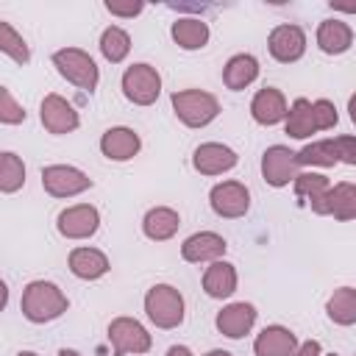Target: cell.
<instances>
[{"instance_id": "6da1fadb", "label": "cell", "mask_w": 356, "mask_h": 356, "mask_svg": "<svg viewBox=\"0 0 356 356\" xmlns=\"http://www.w3.org/2000/svg\"><path fill=\"white\" fill-rule=\"evenodd\" d=\"M19 309H22V317H25L28 323L42 325V323H53V320H58V317L70 309V300H67V295L61 292L58 284H53V281H42V278H39V281L25 284Z\"/></svg>"}, {"instance_id": "7a4b0ae2", "label": "cell", "mask_w": 356, "mask_h": 356, "mask_svg": "<svg viewBox=\"0 0 356 356\" xmlns=\"http://www.w3.org/2000/svg\"><path fill=\"white\" fill-rule=\"evenodd\" d=\"M145 314L156 328H164V331L178 328L186 314L184 295L172 284H153L145 292Z\"/></svg>"}, {"instance_id": "3957f363", "label": "cell", "mask_w": 356, "mask_h": 356, "mask_svg": "<svg viewBox=\"0 0 356 356\" xmlns=\"http://www.w3.org/2000/svg\"><path fill=\"white\" fill-rule=\"evenodd\" d=\"M170 103H172L175 117L186 128H203V125L214 122L217 114H220V100L211 92H203V89H181V92H172Z\"/></svg>"}, {"instance_id": "277c9868", "label": "cell", "mask_w": 356, "mask_h": 356, "mask_svg": "<svg viewBox=\"0 0 356 356\" xmlns=\"http://www.w3.org/2000/svg\"><path fill=\"white\" fill-rule=\"evenodd\" d=\"M53 67L58 70L61 78H67L72 86L83 89V92H95L97 81H100V70L95 64V58L81 50V47H61L53 53Z\"/></svg>"}, {"instance_id": "5b68a950", "label": "cell", "mask_w": 356, "mask_h": 356, "mask_svg": "<svg viewBox=\"0 0 356 356\" xmlns=\"http://www.w3.org/2000/svg\"><path fill=\"white\" fill-rule=\"evenodd\" d=\"M122 95L134 103V106H153L161 95V75L153 64H131L125 72H122Z\"/></svg>"}, {"instance_id": "8992f818", "label": "cell", "mask_w": 356, "mask_h": 356, "mask_svg": "<svg viewBox=\"0 0 356 356\" xmlns=\"http://www.w3.org/2000/svg\"><path fill=\"white\" fill-rule=\"evenodd\" d=\"M108 342L114 348V356H128V353H147L153 348L150 331L136 320V317H114L108 323Z\"/></svg>"}, {"instance_id": "52a82bcc", "label": "cell", "mask_w": 356, "mask_h": 356, "mask_svg": "<svg viewBox=\"0 0 356 356\" xmlns=\"http://www.w3.org/2000/svg\"><path fill=\"white\" fill-rule=\"evenodd\" d=\"M300 175V164H298V153L289 150L286 145H270L264 153H261V178L281 189V186H289L295 178Z\"/></svg>"}, {"instance_id": "ba28073f", "label": "cell", "mask_w": 356, "mask_h": 356, "mask_svg": "<svg viewBox=\"0 0 356 356\" xmlns=\"http://www.w3.org/2000/svg\"><path fill=\"white\" fill-rule=\"evenodd\" d=\"M92 186V178L72 164H50L42 170V189L53 197H75Z\"/></svg>"}, {"instance_id": "9c48e42d", "label": "cell", "mask_w": 356, "mask_h": 356, "mask_svg": "<svg viewBox=\"0 0 356 356\" xmlns=\"http://www.w3.org/2000/svg\"><path fill=\"white\" fill-rule=\"evenodd\" d=\"M209 206L217 217H225V220L245 217L250 209V189L242 181H220L209 192Z\"/></svg>"}, {"instance_id": "30bf717a", "label": "cell", "mask_w": 356, "mask_h": 356, "mask_svg": "<svg viewBox=\"0 0 356 356\" xmlns=\"http://www.w3.org/2000/svg\"><path fill=\"white\" fill-rule=\"evenodd\" d=\"M39 120H42L44 131L47 134H56V136L72 134L81 125V117H78L75 106L67 97L56 95V92H50V95L42 97V103H39Z\"/></svg>"}, {"instance_id": "8fae6325", "label": "cell", "mask_w": 356, "mask_h": 356, "mask_svg": "<svg viewBox=\"0 0 356 356\" xmlns=\"http://www.w3.org/2000/svg\"><path fill=\"white\" fill-rule=\"evenodd\" d=\"M56 228L64 239H89L100 228V211L92 203H75L58 211Z\"/></svg>"}, {"instance_id": "7c38bea8", "label": "cell", "mask_w": 356, "mask_h": 356, "mask_svg": "<svg viewBox=\"0 0 356 356\" xmlns=\"http://www.w3.org/2000/svg\"><path fill=\"white\" fill-rule=\"evenodd\" d=\"M314 214H331L334 220H356V184L342 181L309 200Z\"/></svg>"}, {"instance_id": "4fadbf2b", "label": "cell", "mask_w": 356, "mask_h": 356, "mask_svg": "<svg viewBox=\"0 0 356 356\" xmlns=\"http://www.w3.org/2000/svg\"><path fill=\"white\" fill-rule=\"evenodd\" d=\"M267 50L275 61L281 64H292L298 58H303L306 53V31L295 22H284V25H275L267 36Z\"/></svg>"}, {"instance_id": "5bb4252c", "label": "cell", "mask_w": 356, "mask_h": 356, "mask_svg": "<svg viewBox=\"0 0 356 356\" xmlns=\"http://www.w3.org/2000/svg\"><path fill=\"white\" fill-rule=\"evenodd\" d=\"M236 161H239V156L222 142H203L192 153V167L200 175H222V172L234 170Z\"/></svg>"}, {"instance_id": "9a60e30c", "label": "cell", "mask_w": 356, "mask_h": 356, "mask_svg": "<svg viewBox=\"0 0 356 356\" xmlns=\"http://www.w3.org/2000/svg\"><path fill=\"white\" fill-rule=\"evenodd\" d=\"M256 306L253 303H245V300H236V303H228L217 312L214 317V325L222 337L228 339H242L245 334H250L253 323H256Z\"/></svg>"}, {"instance_id": "2e32d148", "label": "cell", "mask_w": 356, "mask_h": 356, "mask_svg": "<svg viewBox=\"0 0 356 356\" xmlns=\"http://www.w3.org/2000/svg\"><path fill=\"white\" fill-rule=\"evenodd\" d=\"M228 250V242L214 234V231H197L184 239L181 245V259L189 264H203V261H217Z\"/></svg>"}, {"instance_id": "e0dca14e", "label": "cell", "mask_w": 356, "mask_h": 356, "mask_svg": "<svg viewBox=\"0 0 356 356\" xmlns=\"http://www.w3.org/2000/svg\"><path fill=\"white\" fill-rule=\"evenodd\" d=\"M142 150V139L128 125H114L100 136V153L108 161H131Z\"/></svg>"}, {"instance_id": "ac0fdd59", "label": "cell", "mask_w": 356, "mask_h": 356, "mask_svg": "<svg viewBox=\"0 0 356 356\" xmlns=\"http://www.w3.org/2000/svg\"><path fill=\"white\" fill-rule=\"evenodd\" d=\"M67 264H70V273L81 281H97L103 278L111 264H108V256L97 248H89V245H81V248H72L70 256H67Z\"/></svg>"}, {"instance_id": "d6986e66", "label": "cell", "mask_w": 356, "mask_h": 356, "mask_svg": "<svg viewBox=\"0 0 356 356\" xmlns=\"http://www.w3.org/2000/svg\"><path fill=\"white\" fill-rule=\"evenodd\" d=\"M298 337L286 325H264L256 339H253V353L256 356H295L298 350Z\"/></svg>"}, {"instance_id": "ffe728a7", "label": "cell", "mask_w": 356, "mask_h": 356, "mask_svg": "<svg viewBox=\"0 0 356 356\" xmlns=\"http://www.w3.org/2000/svg\"><path fill=\"white\" fill-rule=\"evenodd\" d=\"M286 97L281 89L275 86H264L253 95L250 100V117L259 122V125H278L286 120Z\"/></svg>"}, {"instance_id": "44dd1931", "label": "cell", "mask_w": 356, "mask_h": 356, "mask_svg": "<svg viewBox=\"0 0 356 356\" xmlns=\"http://www.w3.org/2000/svg\"><path fill=\"white\" fill-rule=\"evenodd\" d=\"M181 228V214L170 206H153L147 209V214L142 217V234L153 242H167L178 234Z\"/></svg>"}, {"instance_id": "7402d4cb", "label": "cell", "mask_w": 356, "mask_h": 356, "mask_svg": "<svg viewBox=\"0 0 356 356\" xmlns=\"http://www.w3.org/2000/svg\"><path fill=\"white\" fill-rule=\"evenodd\" d=\"M236 267L225 259H217L206 267L203 273V292L214 300H222V298H231L236 292Z\"/></svg>"}, {"instance_id": "603a6c76", "label": "cell", "mask_w": 356, "mask_h": 356, "mask_svg": "<svg viewBox=\"0 0 356 356\" xmlns=\"http://www.w3.org/2000/svg\"><path fill=\"white\" fill-rule=\"evenodd\" d=\"M353 44V28L342 19H323L317 25V47L328 56H342Z\"/></svg>"}, {"instance_id": "cb8c5ba5", "label": "cell", "mask_w": 356, "mask_h": 356, "mask_svg": "<svg viewBox=\"0 0 356 356\" xmlns=\"http://www.w3.org/2000/svg\"><path fill=\"white\" fill-rule=\"evenodd\" d=\"M259 78V61L256 56L250 53H236L225 61L222 67V83L231 89V92H239L245 86H250L253 81Z\"/></svg>"}, {"instance_id": "d4e9b609", "label": "cell", "mask_w": 356, "mask_h": 356, "mask_svg": "<svg viewBox=\"0 0 356 356\" xmlns=\"http://www.w3.org/2000/svg\"><path fill=\"white\" fill-rule=\"evenodd\" d=\"M170 36L181 50H200V47H206L211 33H209V25L200 17H181V19L172 22Z\"/></svg>"}, {"instance_id": "484cf974", "label": "cell", "mask_w": 356, "mask_h": 356, "mask_svg": "<svg viewBox=\"0 0 356 356\" xmlns=\"http://www.w3.org/2000/svg\"><path fill=\"white\" fill-rule=\"evenodd\" d=\"M284 131L292 136V139H309L317 125H314V114H312V100L306 97H298L289 111H286V120H284Z\"/></svg>"}, {"instance_id": "4316f807", "label": "cell", "mask_w": 356, "mask_h": 356, "mask_svg": "<svg viewBox=\"0 0 356 356\" xmlns=\"http://www.w3.org/2000/svg\"><path fill=\"white\" fill-rule=\"evenodd\" d=\"M325 314L337 325H353L356 323V289L353 286H339L325 303Z\"/></svg>"}, {"instance_id": "83f0119b", "label": "cell", "mask_w": 356, "mask_h": 356, "mask_svg": "<svg viewBox=\"0 0 356 356\" xmlns=\"http://www.w3.org/2000/svg\"><path fill=\"white\" fill-rule=\"evenodd\" d=\"M100 53H103V58L111 61V64L125 61L128 53H131V36H128V31H122L120 25H108V28L100 33Z\"/></svg>"}, {"instance_id": "f1b7e54d", "label": "cell", "mask_w": 356, "mask_h": 356, "mask_svg": "<svg viewBox=\"0 0 356 356\" xmlns=\"http://www.w3.org/2000/svg\"><path fill=\"white\" fill-rule=\"evenodd\" d=\"M339 161L334 139H323V142H309L306 147L298 150V164L300 167H334Z\"/></svg>"}, {"instance_id": "f546056e", "label": "cell", "mask_w": 356, "mask_h": 356, "mask_svg": "<svg viewBox=\"0 0 356 356\" xmlns=\"http://www.w3.org/2000/svg\"><path fill=\"white\" fill-rule=\"evenodd\" d=\"M25 184V164L17 153L3 150L0 153V192L14 195L17 189H22Z\"/></svg>"}, {"instance_id": "4dcf8cb0", "label": "cell", "mask_w": 356, "mask_h": 356, "mask_svg": "<svg viewBox=\"0 0 356 356\" xmlns=\"http://www.w3.org/2000/svg\"><path fill=\"white\" fill-rule=\"evenodd\" d=\"M0 50L11 58V61H17V64H28L31 61V47H28V42L14 31V25L11 22H6V19H0Z\"/></svg>"}, {"instance_id": "1f68e13d", "label": "cell", "mask_w": 356, "mask_h": 356, "mask_svg": "<svg viewBox=\"0 0 356 356\" xmlns=\"http://www.w3.org/2000/svg\"><path fill=\"white\" fill-rule=\"evenodd\" d=\"M292 186H295V195L298 197H306V200H312V197L323 195L325 189H331V184H328V178L323 172H300L292 181Z\"/></svg>"}, {"instance_id": "d6a6232c", "label": "cell", "mask_w": 356, "mask_h": 356, "mask_svg": "<svg viewBox=\"0 0 356 356\" xmlns=\"http://www.w3.org/2000/svg\"><path fill=\"white\" fill-rule=\"evenodd\" d=\"M25 117H28L25 108H22V103L14 100L11 89L0 86V122L3 125H19V122H25Z\"/></svg>"}, {"instance_id": "836d02e7", "label": "cell", "mask_w": 356, "mask_h": 356, "mask_svg": "<svg viewBox=\"0 0 356 356\" xmlns=\"http://www.w3.org/2000/svg\"><path fill=\"white\" fill-rule=\"evenodd\" d=\"M312 114H314V125H317V131H328V128H334V125L339 122L337 106H334L331 100H325V97H320V100L312 103Z\"/></svg>"}, {"instance_id": "e575fe53", "label": "cell", "mask_w": 356, "mask_h": 356, "mask_svg": "<svg viewBox=\"0 0 356 356\" xmlns=\"http://www.w3.org/2000/svg\"><path fill=\"white\" fill-rule=\"evenodd\" d=\"M334 147H337L339 161L356 167V136H334Z\"/></svg>"}, {"instance_id": "d590c367", "label": "cell", "mask_w": 356, "mask_h": 356, "mask_svg": "<svg viewBox=\"0 0 356 356\" xmlns=\"http://www.w3.org/2000/svg\"><path fill=\"white\" fill-rule=\"evenodd\" d=\"M145 3H117V0H106V11L114 17H136L142 14Z\"/></svg>"}, {"instance_id": "8d00e7d4", "label": "cell", "mask_w": 356, "mask_h": 356, "mask_svg": "<svg viewBox=\"0 0 356 356\" xmlns=\"http://www.w3.org/2000/svg\"><path fill=\"white\" fill-rule=\"evenodd\" d=\"M295 356H323V345L317 339H306V342L298 345Z\"/></svg>"}, {"instance_id": "74e56055", "label": "cell", "mask_w": 356, "mask_h": 356, "mask_svg": "<svg viewBox=\"0 0 356 356\" xmlns=\"http://www.w3.org/2000/svg\"><path fill=\"white\" fill-rule=\"evenodd\" d=\"M164 356H195V353H192V350H189L186 345H170Z\"/></svg>"}, {"instance_id": "f35d334b", "label": "cell", "mask_w": 356, "mask_h": 356, "mask_svg": "<svg viewBox=\"0 0 356 356\" xmlns=\"http://www.w3.org/2000/svg\"><path fill=\"white\" fill-rule=\"evenodd\" d=\"M348 114H350V122L356 125V92H353L350 100H348Z\"/></svg>"}, {"instance_id": "ab89813d", "label": "cell", "mask_w": 356, "mask_h": 356, "mask_svg": "<svg viewBox=\"0 0 356 356\" xmlns=\"http://www.w3.org/2000/svg\"><path fill=\"white\" fill-rule=\"evenodd\" d=\"M331 8H334V11H348V14H356V3H350V6H342V3H331Z\"/></svg>"}, {"instance_id": "60d3db41", "label": "cell", "mask_w": 356, "mask_h": 356, "mask_svg": "<svg viewBox=\"0 0 356 356\" xmlns=\"http://www.w3.org/2000/svg\"><path fill=\"white\" fill-rule=\"evenodd\" d=\"M206 356H234L231 350H222V348H214V350H209Z\"/></svg>"}, {"instance_id": "b9f144b4", "label": "cell", "mask_w": 356, "mask_h": 356, "mask_svg": "<svg viewBox=\"0 0 356 356\" xmlns=\"http://www.w3.org/2000/svg\"><path fill=\"white\" fill-rule=\"evenodd\" d=\"M58 356H81V353H78V350H72V348H61V350H58Z\"/></svg>"}, {"instance_id": "7bdbcfd3", "label": "cell", "mask_w": 356, "mask_h": 356, "mask_svg": "<svg viewBox=\"0 0 356 356\" xmlns=\"http://www.w3.org/2000/svg\"><path fill=\"white\" fill-rule=\"evenodd\" d=\"M17 356H39V353H33V350H19Z\"/></svg>"}, {"instance_id": "ee69618b", "label": "cell", "mask_w": 356, "mask_h": 356, "mask_svg": "<svg viewBox=\"0 0 356 356\" xmlns=\"http://www.w3.org/2000/svg\"><path fill=\"white\" fill-rule=\"evenodd\" d=\"M328 356H337V353H328Z\"/></svg>"}]
</instances>
